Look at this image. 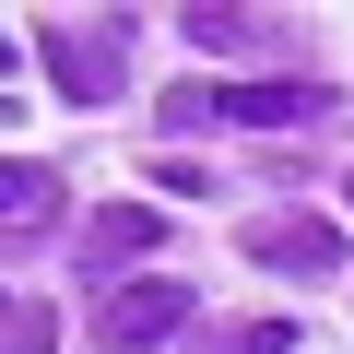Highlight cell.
<instances>
[{"mask_svg":"<svg viewBox=\"0 0 354 354\" xmlns=\"http://www.w3.org/2000/svg\"><path fill=\"white\" fill-rule=\"evenodd\" d=\"M36 48H48V71H59V95H71V106H95V95L130 71V24H48Z\"/></svg>","mask_w":354,"mask_h":354,"instance_id":"1","label":"cell"},{"mask_svg":"<svg viewBox=\"0 0 354 354\" xmlns=\"http://www.w3.org/2000/svg\"><path fill=\"white\" fill-rule=\"evenodd\" d=\"M165 330H189V283H106V307H95V342L106 354H142Z\"/></svg>","mask_w":354,"mask_h":354,"instance_id":"2","label":"cell"},{"mask_svg":"<svg viewBox=\"0 0 354 354\" xmlns=\"http://www.w3.org/2000/svg\"><path fill=\"white\" fill-rule=\"evenodd\" d=\"M248 260L260 272H342V225H319V213H272V225H248Z\"/></svg>","mask_w":354,"mask_h":354,"instance_id":"3","label":"cell"},{"mask_svg":"<svg viewBox=\"0 0 354 354\" xmlns=\"http://www.w3.org/2000/svg\"><path fill=\"white\" fill-rule=\"evenodd\" d=\"M0 225H12V236L59 225V165H36V153H12V165H0Z\"/></svg>","mask_w":354,"mask_h":354,"instance_id":"4","label":"cell"},{"mask_svg":"<svg viewBox=\"0 0 354 354\" xmlns=\"http://www.w3.org/2000/svg\"><path fill=\"white\" fill-rule=\"evenodd\" d=\"M153 236H165V213H142V201H106V213L83 225V260H106V272H118V260H142Z\"/></svg>","mask_w":354,"mask_h":354,"instance_id":"5","label":"cell"},{"mask_svg":"<svg viewBox=\"0 0 354 354\" xmlns=\"http://www.w3.org/2000/svg\"><path fill=\"white\" fill-rule=\"evenodd\" d=\"M319 106H330V95H307V83H236V118H248V130H307Z\"/></svg>","mask_w":354,"mask_h":354,"instance_id":"6","label":"cell"},{"mask_svg":"<svg viewBox=\"0 0 354 354\" xmlns=\"http://www.w3.org/2000/svg\"><path fill=\"white\" fill-rule=\"evenodd\" d=\"M0 354H59V307H48V295H12V319H0Z\"/></svg>","mask_w":354,"mask_h":354,"instance_id":"7","label":"cell"},{"mask_svg":"<svg viewBox=\"0 0 354 354\" xmlns=\"http://www.w3.org/2000/svg\"><path fill=\"white\" fill-rule=\"evenodd\" d=\"M213 118H236V83H177L165 95V130H213Z\"/></svg>","mask_w":354,"mask_h":354,"instance_id":"8","label":"cell"},{"mask_svg":"<svg viewBox=\"0 0 354 354\" xmlns=\"http://www.w3.org/2000/svg\"><path fill=\"white\" fill-rule=\"evenodd\" d=\"M201 354H295V330L283 319H225V330H201Z\"/></svg>","mask_w":354,"mask_h":354,"instance_id":"9","label":"cell"},{"mask_svg":"<svg viewBox=\"0 0 354 354\" xmlns=\"http://www.w3.org/2000/svg\"><path fill=\"white\" fill-rule=\"evenodd\" d=\"M189 48H248V12H213V0H201V12H189Z\"/></svg>","mask_w":354,"mask_h":354,"instance_id":"10","label":"cell"}]
</instances>
